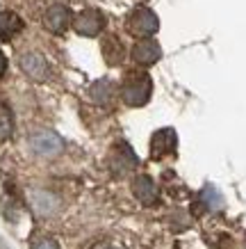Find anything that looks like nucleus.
<instances>
[{"label": "nucleus", "instance_id": "nucleus-1", "mask_svg": "<svg viewBox=\"0 0 246 249\" xmlns=\"http://www.w3.org/2000/svg\"><path fill=\"white\" fill-rule=\"evenodd\" d=\"M150 94H153V83L146 73H128L126 80L121 83V98L130 107L146 106Z\"/></svg>", "mask_w": 246, "mask_h": 249}, {"label": "nucleus", "instance_id": "nucleus-2", "mask_svg": "<svg viewBox=\"0 0 246 249\" xmlns=\"http://www.w3.org/2000/svg\"><path fill=\"white\" fill-rule=\"evenodd\" d=\"M30 146H32V151L44 156V158H55V156H60L66 149L64 140L57 133H52V130H39V133H34L30 137Z\"/></svg>", "mask_w": 246, "mask_h": 249}, {"label": "nucleus", "instance_id": "nucleus-3", "mask_svg": "<svg viewBox=\"0 0 246 249\" xmlns=\"http://www.w3.org/2000/svg\"><path fill=\"white\" fill-rule=\"evenodd\" d=\"M73 28L82 37H96L105 28V16L98 9H82L73 18Z\"/></svg>", "mask_w": 246, "mask_h": 249}, {"label": "nucleus", "instance_id": "nucleus-4", "mask_svg": "<svg viewBox=\"0 0 246 249\" xmlns=\"http://www.w3.org/2000/svg\"><path fill=\"white\" fill-rule=\"evenodd\" d=\"M128 25H130V30H132L137 37H150V35H155V32L160 30V18L155 16L153 9L142 7L130 16Z\"/></svg>", "mask_w": 246, "mask_h": 249}, {"label": "nucleus", "instance_id": "nucleus-5", "mask_svg": "<svg viewBox=\"0 0 246 249\" xmlns=\"http://www.w3.org/2000/svg\"><path fill=\"white\" fill-rule=\"evenodd\" d=\"M176 149H178V137H176V130L173 128H162L150 137V156L155 160L173 156Z\"/></svg>", "mask_w": 246, "mask_h": 249}, {"label": "nucleus", "instance_id": "nucleus-6", "mask_svg": "<svg viewBox=\"0 0 246 249\" xmlns=\"http://www.w3.org/2000/svg\"><path fill=\"white\" fill-rule=\"evenodd\" d=\"M21 69L25 76L32 78V80H37V83H44V80L50 78V67H48V62H46L44 55H39V53H23Z\"/></svg>", "mask_w": 246, "mask_h": 249}, {"label": "nucleus", "instance_id": "nucleus-7", "mask_svg": "<svg viewBox=\"0 0 246 249\" xmlns=\"http://www.w3.org/2000/svg\"><path fill=\"white\" fill-rule=\"evenodd\" d=\"M30 206L39 217H50L60 211V199L48 190H30Z\"/></svg>", "mask_w": 246, "mask_h": 249}, {"label": "nucleus", "instance_id": "nucleus-8", "mask_svg": "<svg viewBox=\"0 0 246 249\" xmlns=\"http://www.w3.org/2000/svg\"><path fill=\"white\" fill-rule=\"evenodd\" d=\"M160 57H162V48H160V44H157L155 39H142L132 48V60L137 64H142V67L155 64Z\"/></svg>", "mask_w": 246, "mask_h": 249}, {"label": "nucleus", "instance_id": "nucleus-9", "mask_svg": "<svg viewBox=\"0 0 246 249\" xmlns=\"http://www.w3.org/2000/svg\"><path fill=\"white\" fill-rule=\"evenodd\" d=\"M132 192L144 206H153V204H157V199H160L155 181H153L150 176H146V174H139L132 181Z\"/></svg>", "mask_w": 246, "mask_h": 249}, {"label": "nucleus", "instance_id": "nucleus-10", "mask_svg": "<svg viewBox=\"0 0 246 249\" xmlns=\"http://www.w3.org/2000/svg\"><path fill=\"white\" fill-rule=\"evenodd\" d=\"M68 23H71V12H68V7H64V5H52V7L46 12L44 25L50 32H55V35H62V32L68 28Z\"/></svg>", "mask_w": 246, "mask_h": 249}, {"label": "nucleus", "instance_id": "nucleus-11", "mask_svg": "<svg viewBox=\"0 0 246 249\" xmlns=\"http://www.w3.org/2000/svg\"><path fill=\"white\" fill-rule=\"evenodd\" d=\"M110 167H112V172H116V174H126V172H130L132 167H137V158H134V153L130 151L128 144H119L112 151V156H110Z\"/></svg>", "mask_w": 246, "mask_h": 249}, {"label": "nucleus", "instance_id": "nucleus-12", "mask_svg": "<svg viewBox=\"0 0 246 249\" xmlns=\"http://www.w3.org/2000/svg\"><path fill=\"white\" fill-rule=\"evenodd\" d=\"M89 98L98 106H110L114 98V83L110 78H100L89 87Z\"/></svg>", "mask_w": 246, "mask_h": 249}, {"label": "nucleus", "instance_id": "nucleus-13", "mask_svg": "<svg viewBox=\"0 0 246 249\" xmlns=\"http://www.w3.org/2000/svg\"><path fill=\"white\" fill-rule=\"evenodd\" d=\"M21 30H23V21L14 12H0V41H9Z\"/></svg>", "mask_w": 246, "mask_h": 249}, {"label": "nucleus", "instance_id": "nucleus-14", "mask_svg": "<svg viewBox=\"0 0 246 249\" xmlns=\"http://www.w3.org/2000/svg\"><path fill=\"white\" fill-rule=\"evenodd\" d=\"M103 55L107 64H121L123 57H126V48L116 37H107L103 41Z\"/></svg>", "mask_w": 246, "mask_h": 249}, {"label": "nucleus", "instance_id": "nucleus-15", "mask_svg": "<svg viewBox=\"0 0 246 249\" xmlns=\"http://www.w3.org/2000/svg\"><path fill=\"white\" fill-rule=\"evenodd\" d=\"M14 133V114L5 101H0V144L9 140Z\"/></svg>", "mask_w": 246, "mask_h": 249}, {"label": "nucleus", "instance_id": "nucleus-16", "mask_svg": "<svg viewBox=\"0 0 246 249\" xmlns=\"http://www.w3.org/2000/svg\"><path fill=\"white\" fill-rule=\"evenodd\" d=\"M201 204L208 208V211H221L224 208V196L216 188L208 185V188H203L201 192Z\"/></svg>", "mask_w": 246, "mask_h": 249}, {"label": "nucleus", "instance_id": "nucleus-17", "mask_svg": "<svg viewBox=\"0 0 246 249\" xmlns=\"http://www.w3.org/2000/svg\"><path fill=\"white\" fill-rule=\"evenodd\" d=\"M32 249H60V245L55 240H50V238H41V240H37L32 245Z\"/></svg>", "mask_w": 246, "mask_h": 249}, {"label": "nucleus", "instance_id": "nucleus-18", "mask_svg": "<svg viewBox=\"0 0 246 249\" xmlns=\"http://www.w3.org/2000/svg\"><path fill=\"white\" fill-rule=\"evenodd\" d=\"M5 69H7V60H5V55H2V51H0V78H2V73H5Z\"/></svg>", "mask_w": 246, "mask_h": 249}, {"label": "nucleus", "instance_id": "nucleus-19", "mask_svg": "<svg viewBox=\"0 0 246 249\" xmlns=\"http://www.w3.org/2000/svg\"><path fill=\"white\" fill-rule=\"evenodd\" d=\"M94 249H119V247H114V245H98V247Z\"/></svg>", "mask_w": 246, "mask_h": 249}, {"label": "nucleus", "instance_id": "nucleus-20", "mask_svg": "<svg viewBox=\"0 0 246 249\" xmlns=\"http://www.w3.org/2000/svg\"><path fill=\"white\" fill-rule=\"evenodd\" d=\"M244 249H246V242H244Z\"/></svg>", "mask_w": 246, "mask_h": 249}]
</instances>
